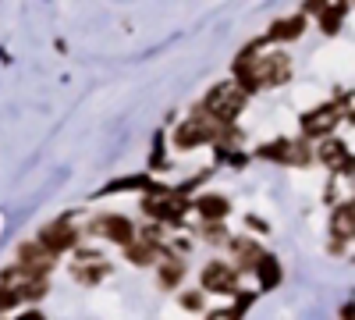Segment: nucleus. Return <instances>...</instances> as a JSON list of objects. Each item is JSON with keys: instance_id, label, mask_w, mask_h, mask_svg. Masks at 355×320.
<instances>
[{"instance_id": "f257e3e1", "label": "nucleus", "mask_w": 355, "mask_h": 320, "mask_svg": "<svg viewBox=\"0 0 355 320\" xmlns=\"http://www.w3.org/2000/svg\"><path fill=\"white\" fill-rule=\"evenodd\" d=\"M291 75V65L284 53H270V57H256L252 65H239V78L256 90V85H277Z\"/></svg>"}, {"instance_id": "f03ea898", "label": "nucleus", "mask_w": 355, "mask_h": 320, "mask_svg": "<svg viewBox=\"0 0 355 320\" xmlns=\"http://www.w3.org/2000/svg\"><path fill=\"white\" fill-rule=\"evenodd\" d=\"M242 107H245V90H242V85H234V82H224V85H217V90L206 96L202 110H210L217 121H231Z\"/></svg>"}, {"instance_id": "7ed1b4c3", "label": "nucleus", "mask_w": 355, "mask_h": 320, "mask_svg": "<svg viewBox=\"0 0 355 320\" xmlns=\"http://www.w3.org/2000/svg\"><path fill=\"white\" fill-rule=\"evenodd\" d=\"M220 132V121L214 118L210 110H202V114H192V118L178 128V135H174V142L182 150H192V146H199V142H206V139H214Z\"/></svg>"}, {"instance_id": "20e7f679", "label": "nucleus", "mask_w": 355, "mask_h": 320, "mask_svg": "<svg viewBox=\"0 0 355 320\" xmlns=\"http://www.w3.org/2000/svg\"><path fill=\"white\" fill-rule=\"evenodd\" d=\"M0 285H8L11 288V292L18 296V299H25V296H43L46 292V285H43V278L36 274V271H28V267H11V271H4V274H0Z\"/></svg>"}, {"instance_id": "39448f33", "label": "nucleus", "mask_w": 355, "mask_h": 320, "mask_svg": "<svg viewBox=\"0 0 355 320\" xmlns=\"http://www.w3.org/2000/svg\"><path fill=\"white\" fill-rule=\"evenodd\" d=\"M202 288L206 292H217V296L239 292V271L227 267L224 260H214V264H206V271H202Z\"/></svg>"}, {"instance_id": "423d86ee", "label": "nucleus", "mask_w": 355, "mask_h": 320, "mask_svg": "<svg viewBox=\"0 0 355 320\" xmlns=\"http://www.w3.org/2000/svg\"><path fill=\"white\" fill-rule=\"evenodd\" d=\"M75 239H78V231L68 224V221H57V224H46L43 231H40V242L57 256V253H64L68 246H75Z\"/></svg>"}, {"instance_id": "0eeeda50", "label": "nucleus", "mask_w": 355, "mask_h": 320, "mask_svg": "<svg viewBox=\"0 0 355 320\" xmlns=\"http://www.w3.org/2000/svg\"><path fill=\"white\" fill-rule=\"evenodd\" d=\"M338 118H341V107H320V110H313V114L302 118V132L320 139V135H327L338 125Z\"/></svg>"}, {"instance_id": "6e6552de", "label": "nucleus", "mask_w": 355, "mask_h": 320, "mask_svg": "<svg viewBox=\"0 0 355 320\" xmlns=\"http://www.w3.org/2000/svg\"><path fill=\"white\" fill-rule=\"evenodd\" d=\"M93 231H100L103 239H110V242H117V246H128V242L135 239V228H132L128 217H100V221L93 224Z\"/></svg>"}, {"instance_id": "1a4fd4ad", "label": "nucleus", "mask_w": 355, "mask_h": 320, "mask_svg": "<svg viewBox=\"0 0 355 320\" xmlns=\"http://www.w3.org/2000/svg\"><path fill=\"white\" fill-rule=\"evenodd\" d=\"M110 271V264L100 256V253H78V260H75V267H71V274L78 278V281H85V285H93V281H100L103 274Z\"/></svg>"}, {"instance_id": "9d476101", "label": "nucleus", "mask_w": 355, "mask_h": 320, "mask_svg": "<svg viewBox=\"0 0 355 320\" xmlns=\"http://www.w3.org/2000/svg\"><path fill=\"white\" fill-rule=\"evenodd\" d=\"M18 256H21V267L36 271V274H43V271L53 267V253H50L43 242H25V246L18 249Z\"/></svg>"}, {"instance_id": "9b49d317", "label": "nucleus", "mask_w": 355, "mask_h": 320, "mask_svg": "<svg viewBox=\"0 0 355 320\" xmlns=\"http://www.w3.org/2000/svg\"><path fill=\"white\" fill-rule=\"evenodd\" d=\"M320 160L323 164H327L331 171H352V160H348V150H345V142H334V139H327V142H323V146H320Z\"/></svg>"}, {"instance_id": "f8f14e48", "label": "nucleus", "mask_w": 355, "mask_h": 320, "mask_svg": "<svg viewBox=\"0 0 355 320\" xmlns=\"http://www.w3.org/2000/svg\"><path fill=\"white\" fill-rule=\"evenodd\" d=\"M331 231H334V239H341V242L352 239V231H355V207H352V203H341V207L334 210Z\"/></svg>"}, {"instance_id": "ddd939ff", "label": "nucleus", "mask_w": 355, "mask_h": 320, "mask_svg": "<svg viewBox=\"0 0 355 320\" xmlns=\"http://www.w3.org/2000/svg\"><path fill=\"white\" fill-rule=\"evenodd\" d=\"M281 150H266V157H277V160H288V164H306L309 160V150L302 142H277Z\"/></svg>"}, {"instance_id": "4468645a", "label": "nucleus", "mask_w": 355, "mask_h": 320, "mask_svg": "<svg viewBox=\"0 0 355 320\" xmlns=\"http://www.w3.org/2000/svg\"><path fill=\"white\" fill-rule=\"evenodd\" d=\"M157 242H150V239H142V242H128V260H132V264H139V267H146V264H153V260H157Z\"/></svg>"}, {"instance_id": "2eb2a0df", "label": "nucleus", "mask_w": 355, "mask_h": 320, "mask_svg": "<svg viewBox=\"0 0 355 320\" xmlns=\"http://www.w3.org/2000/svg\"><path fill=\"white\" fill-rule=\"evenodd\" d=\"M150 207V214H157V217H164V221H178L185 214V203L182 199H153V203H146Z\"/></svg>"}, {"instance_id": "dca6fc26", "label": "nucleus", "mask_w": 355, "mask_h": 320, "mask_svg": "<svg viewBox=\"0 0 355 320\" xmlns=\"http://www.w3.org/2000/svg\"><path fill=\"white\" fill-rule=\"evenodd\" d=\"M227 210H231V203H227L224 196H202V199H199V214L210 217V221L227 217Z\"/></svg>"}, {"instance_id": "f3484780", "label": "nucleus", "mask_w": 355, "mask_h": 320, "mask_svg": "<svg viewBox=\"0 0 355 320\" xmlns=\"http://www.w3.org/2000/svg\"><path fill=\"white\" fill-rule=\"evenodd\" d=\"M302 28H306V18H288V22H277L274 25V40H299L302 36Z\"/></svg>"}, {"instance_id": "a211bd4d", "label": "nucleus", "mask_w": 355, "mask_h": 320, "mask_svg": "<svg viewBox=\"0 0 355 320\" xmlns=\"http://www.w3.org/2000/svg\"><path fill=\"white\" fill-rule=\"evenodd\" d=\"M182 274H185V264H182V260H178V256H167V264L160 267V281L174 288L178 281H182Z\"/></svg>"}, {"instance_id": "6ab92c4d", "label": "nucleus", "mask_w": 355, "mask_h": 320, "mask_svg": "<svg viewBox=\"0 0 355 320\" xmlns=\"http://www.w3.org/2000/svg\"><path fill=\"white\" fill-rule=\"evenodd\" d=\"M234 253H239V260H242V267H245V271H256L259 256H263V253H259L252 242H245V239H242V242H234Z\"/></svg>"}, {"instance_id": "aec40b11", "label": "nucleus", "mask_w": 355, "mask_h": 320, "mask_svg": "<svg viewBox=\"0 0 355 320\" xmlns=\"http://www.w3.org/2000/svg\"><path fill=\"white\" fill-rule=\"evenodd\" d=\"M11 306H18V296L11 292L8 285H0V313H4V310H11Z\"/></svg>"}, {"instance_id": "412c9836", "label": "nucleus", "mask_w": 355, "mask_h": 320, "mask_svg": "<svg viewBox=\"0 0 355 320\" xmlns=\"http://www.w3.org/2000/svg\"><path fill=\"white\" fill-rule=\"evenodd\" d=\"M202 239H210V242H224V239H227V235H224V228H220V224H217V221H214V224H210V228H206V231H202Z\"/></svg>"}, {"instance_id": "4be33fe9", "label": "nucleus", "mask_w": 355, "mask_h": 320, "mask_svg": "<svg viewBox=\"0 0 355 320\" xmlns=\"http://www.w3.org/2000/svg\"><path fill=\"white\" fill-rule=\"evenodd\" d=\"M323 8H327V0H306V11L309 15H320Z\"/></svg>"}, {"instance_id": "5701e85b", "label": "nucleus", "mask_w": 355, "mask_h": 320, "mask_svg": "<svg viewBox=\"0 0 355 320\" xmlns=\"http://www.w3.org/2000/svg\"><path fill=\"white\" fill-rule=\"evenodd\" d=\"M185 306L189 310H202V296H185Z\"/></svg>"}]
</instances>
